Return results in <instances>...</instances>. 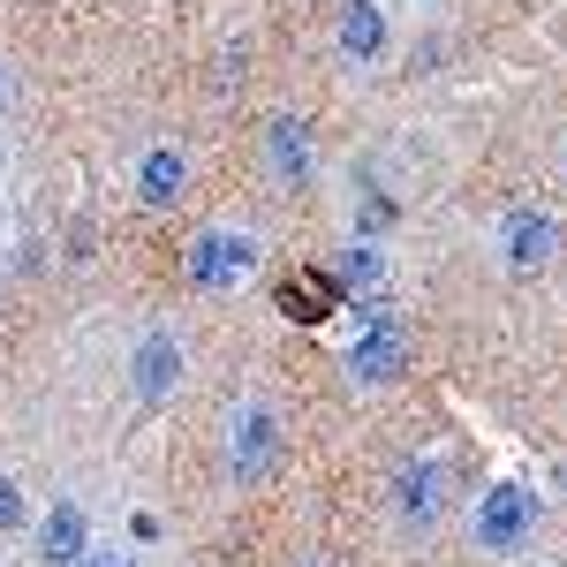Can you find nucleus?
<instances>
[{"mask_svg":"<svg viewBox=\"0 0 567 567\" xmlns=\"http://www.w3.org/2000/svg\"><path fill=\"white\" fill-rule=\"evenodd\" d=\"M341 280H349V288H379V280H386V258H379L371 243H355V250H341Z\"/></svg>","mask_w":567,"mask_h":567,"instance_id":"12","label":"nucleus"},{"mask_svg":"<svg viewBox=\"0 0 567 567\" xmlns=\"http://www.w3.org/2000/svg\"><path fill=\"white\" fill-rule=\"evenodd\" d=\"M91 553V529H84V507H45V523H39V560L45 567H76Z\"/></svg>","mask_w":567,"mask_h":567,"instance_id":"8","label":"nucleus"},{"mask_svg":"<svg viewBox=\"0 0 567 567\" xmlns=\"http://www.w3.org/2000/svg\"><path fill=\"white\" fill-rule=\"evenodd\" d=\"M499 258H507V272H545V265L560 258V227L545 213H529V205H515V213L499 219Z\"/></svg>","mask_w":567,"mask_h":567,"instance_id":"4","label":"nucleus"},{"mask_svg":"<svg viewBox=\"0 0 567 567\" xmlns=\"http://www.w3.org/2000/svg\"><path fill=\"white\" fill-rule=\"evenodd\" d=\"M401 363H409L401 318H371L363 341L349 349V379H355V386H386V379H401Z\"/></svg>","mask_w":567,"mask_h":567,"instance_id":"5","label":"nucleus"},{"mask_svg":"<svg viewBox=\"0 0 567 567\" xmlns=\"http://www.w3.org/2000/svg\"><path fill=\"white\" fill-rule=\"evenodd\" d=\"M393 515L409 529H432L446 515V462L439 454H409L401 477H393Z\"/></svg>","mask_w":567,"mask_h":567,"instance_id":"2","label":"nucleus"},{"mask_svg":"<svg viewBox=\"0 0 567 567\" xmlns=\"http://www.w3.org/2000/svg\"><path fill=\"white\" fill-rule=\"evenodd\" d=\"M250 265H258V243L250 235H227V227H213V235H197L189 243V280L197 288H235V280H250Z\"/></svg>","mask_w":567,"mask_h":567,"instance_id":"3","label":"nucleus"},{"mask_svg":"<svg viewBox=\"0 0 567 567\" xmlns=\"http://www.w3.org/2000/svg\"><path fill=\"white\" fill-rule=\"evenodd\" d=\"M76 567H130V560H122V553H84Z\"/></svg>","mask_w":567,"mask_h":567,"instance_id":"14","label":"nucleus"},{"mask_svg":"<svg viewBox=\"0 0 567 567\" xmlns=\"http://www.w3.org/2000/svg\"><path fill=\"white\" fill-rule=\"evenodd\" d=\"M341 53H349V61H379V53H386V16H379L371 0H355L349 16H341Z\"/></svg>","mask_w":567,"mask_h":567,"instance_id":"11","label":"nucleus"},{"mask_svg":"<svg viewBox=\"0 0 567 567\" xmlns=\"http://www.w3.org/2000/svg\"><path fill=\"white\" fill-rule=\"evenodd\" d=\"M182 371H189V355H182L175 333H144V341H136V363H130L136 401H167V393L182 386Z\"/></svg>","mask_w":567,"mask_h":567,"instance_id":"6","label":"nucleus"},{"mask_svg":"<svg viewBox=\"0 0 567 567\" xmlns=\"http://www.w3.org/2000/svg\"><path fill=\"white\" fill-rule=\"evenodd\" d=\"M265 159H272V175L280 182H303L310 175V130L296 114H280L272 130H265Z\"/></svg>","mask_w":567,"mask_h":567,"instance_id":"10","label":"nucleus"},{"mask_svg":"<svg viewBox=\"0 0 567 567\" xmlns=\"http://www.w3.org/2000/svg\"><path fill=\"white\" fill-rule=\"evenodd\" d=\"M272 454H280V424L265 416V409H243L235 416V477H258V470H272Z\"/></svg>","mask_w":567,"mask_h":567,"instance_id":"9","label":"nucleus"},{"mask_svg":"<svg viewBox=\"0 0 567 567\" xmlns=\"http://www.w3.org/2000/svg\"><path fill=\"white\" fill-rule=\"evenodd\" d=\"M31 523V507H23V492H16V484L0 477V529H23Z\"/></svg>","mask_w":567,"mask_h":567,"instance_id":"13","label":"nucleus"},{"mask_svg":"<svg viewBox=\"0 0 567 567\" xmlns=\"http://www.w3.org/2000/svg\"><path fill=\"white\" fill-rule=\"evenodd\" d=\"M0 106H8V69H0Z\"/></svg>","mask_w":567,"mask_h":567,"instance_id":"15","label":"nucleus"},{"mask_svg":"<svg viewBox=\"0 0 567 567\" xmlns=\"http://www.w3.org/2000/svg\"><path fill=\"white\" fill-rule=\"evenodd\" d=\"M182 189H189V152L182 144H152L144 167H136V197L152 213H167V205H182Z\"/></svg>","mask_w":567,"mask_h":567,"instance_id":"7","label":"nucleus"},{"mask_svg":"<svg viewBox=\"0 0 567 567\" xmlns=\"http://www.w3.org/2000/svg\"><path fill=\"white\" fill-rule=\"evenodd\" d=\"M529 523H537V499H529L523 484H492L477 499V515H470V537H477L484 553H515L529 537Z\"/></svg>","mask_w":567,"mask_h":567,"instance_id":"1","label":"nucleus"}]
</instances>
